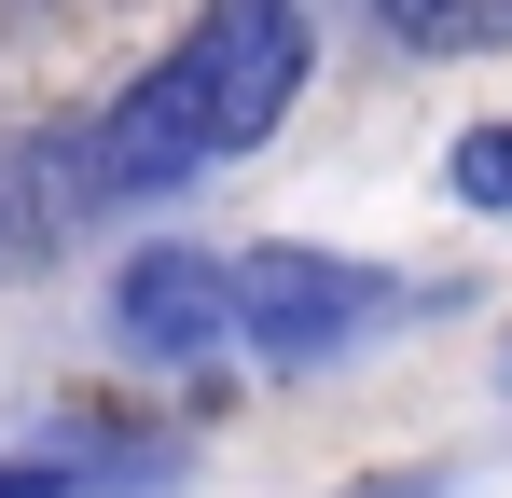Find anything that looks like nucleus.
<instances>
[{
  "mask_svg": "<svg viewBox=\"0 0 512 498\" xmlns=\"http://www.w3.org/2000/svg\"><path fill=\"white\" fill-rule=\"evenodd\" d=\"M291 97H305V0H208L111 111H84L97 194L139 208V194H180L208 166L263 153L291 125Z\"/></svg>",
  "mask_w": 512,
  "mask_h": 498,
  "instance_id": "obj_1",
  "label": "nucleus"
},
{
  "mask_svg": "<svg viewBox=\"0 0 512 498\" xmlns=\"http://www.w3.org/2000/svg\"><path fill=\"white\" fill-rule=\"evenodd\" d=\"M402 291L374 277V263H346V249H236V332L250 346H277V360H333V346H360V332L388 319Z\"/></svg>",
  "mask_w": 512,
  "mask_h": 498,
  "instance_id": "obj_2",
  "label": "nucleus"
},
{
  "mask_svg": "<svg viewBox=\"0 0 512 498\" xmlns=\"http://www.w3.org/2000/svg\"><path fill=\"white\" fill-rule=\"evenodd\" d=\"M97 208H111V194H97L84 125H14V139H0V277H42Z\"/></svg>",
  "mask_w": 512,
  "mask_h": 498,
  "instance_id": "obj_3",
  "label": "nucleus"
},
{
  "mask_svg": "<svg viewBox=\"0 0 512 498\" xmlns=\"http://www.w3.org/2000/svg\"><path fill=\"white\" fill-rule=\"evenodd\" d=\"M111 332H125L139 360H208V346L236 332V263H208V249L153 236L125 277H111Z\"/></svg>",
  "mask_w": 512,
  "mask_h": 498,
  "instance_id": "obj_4",
  "label": "nucleus"
},
{
  "mask_svg": "<svg viewBox=\"0 0 512 498\" xmlns=\"http://www.w3.org/2000/svg\"><path fill=\"white\" fill-rule=\"evenodd\" d=\"M402 56H499L512 42V0H374Z\"/></svg>",
  "mask_w": 512,
  "mask_h": 498,
  "instance_id": "obj_5",
  "label": "nucleus"
},
{
  "mask_svg": "<svg viewBox=\"0 0 512 498\" xmlns=\"http://www.w3.org/2000/svg\"><path fill=\"white\" fill-rule=\"evenodd\" d=\"M153 485V457H0V498H111Z\"/></svg>",
  "mask_w": 512,
  "mask_h": 498,
  "instance_id": "obj_6",
  "label": "nucleus"
},
{
  "mask_svg": "<svg viewBox=\"0 0 512 498\" xmlns=\"http://www.w3.org/2000/svg\"><path fill=\"white\" fill-rule=\"evenodd\" d=\"M443 180H457V194H471V208H512V125H471V139H457V166H443Z\"/></svg>",
  "mask_w": 512,
  "mask_h": 498,
  "instance_id": "obj_7",
  "label": "nucleus"
},
{
  "mask_svg": "<svg viewBox=\"0 0 512 498\" xmlns=\"http://www.w3.org/2000/svg\"><path fill=\"white\" fill-rule=\"evenodd\" d=\"M346 498H443V471H388V485H346Z\"/></svg>",
  "mask_w": 512,
  "mask_h": 498,
  "instance_id": "obj_8",
  "label": "nucleus"
}]
</instances>
